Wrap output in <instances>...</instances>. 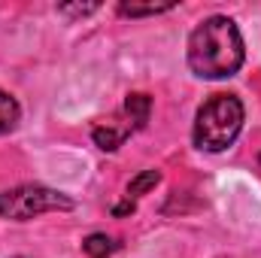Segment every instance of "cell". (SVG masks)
Segmentation results:
<instances>
[{
    "instance_id": "obj_7",
    "label": "cell",
    "mask_w": 261,
    "mask_h": 258,
    "mask_svg": "<svg viewBox=\"0 0 261 258\" xmlns=\"http://www.w3.org/2000/svg\"><path fill=\"white\" fill-rule=\"evenodd\" d=\"M82 249L91 258H110L116 252V243H113V237H107V234H88L85 243H82Z\"/></svg>"
},
{
    "instance_id": "obj_3",
    "label": "cell",
    "mask_w": 261,
    "mask_h": 258,
    "mask_svg": "<svg viewBox=\"0 0 261 258\" xmlns=\"http://www.w3.org/2000/svg\"><path fill=\"white\" fill-rule=\"evenodd\" d=\"M52 210H73V200L67 194L43 189V186H21V189L0 194V219L28 222L34 216L52 213Z\"/></svg>"
},
{
    "instance_id": "obj_10",
    "label": "cell",
    "mask_w": 261,
    "mask_h": 258,
    "mask_svg": "<svg viewBox=\"0 0 261 258\" xmlns=\"http://www.w3.org/2000/svg\"><path fill=\"white\" fill-rule=\"evenodd\" d=\"M94 9H97V3H88V6H61L64 15H88V12H94Z\"/></svg>"
},
{
    "instance_id": "obj_1",
    "label": "cell",
    "mask_w": 261,
    "mask_h": 258,
    "mask_svg": "<svg viewBox=\"0 0 261 258\" xmlns=\"http://www.w3.org/2000/svg\"><path fill=\"white\" fill-rule=\"evenodd\" d=\"M243 64V37L225 15L203 18L189 37V67L203 79L234 76Z\"/></svg>"
},
{
    "instance_id": "obj_9",
    "label": "cell",
    "mask_w": 261,
    "mask_h": 258,
    "mask_svg": "<svg viewBox=\"0 0 261 258\" xmlns=\"http://www.w3.org/2000/svg\"><path fill=\"white\" fill-rule=\"evenodd\" d=\"M167 9H173V3H149V6H134V3H122L119 6V12L122 15H158V12H167Z\"/></svg>"
},
{
    "instance_id": "obj_4",
    "label": "cell",
    "mask_w": 261,
    "mask_h": 258,
    "mask_svg": "<svg viewBox=\"0 0 261 258\" xmlns=\"http://www.w3.org/2000/svg\"><path fill=\"white\" fill-rule=\"evenodd\" d=\"M125 128H116L113 122H107V125H100V128H94V143L103 149V152H113V149H119L122 146V140H125Z\"/></svg>"
},
{
    "instance_id": "obj_8",
    "label": "cell",
    "mask_w": 261,
    "mask_h": 258,
    "mask_svg": "<svg viewBox=\"0 0 261 258\" xmlns=\"http://www.w3.org/2000/svg\"><path fill=\"white\" fill-rule=\"evenodd\" d=\"M158 183H161V173H158V170H143V173H140L137 179H130V186H128V197H130V194L137 197V194L149 192V189H155Z\"/></svg>"
},
{
    "instance_id": "obj_5",
    "label": "cell",
    "mask_w": 261,
    "mask_h": 258,
    "mask_svg": "<svg viewBox=\"0 0 261 258\" xmlns=\"http://www.w3.org/2000/svg\"><path fill=\"white\" fill-rule=\"evenodd\" d=\"M125 110H128L130 122H134L137 128H143V125L149 122L152 100H149V94H128V100H125Z\"/></svg>"
},
{
    "instance_id": "obj_11",
    "label": "cell",
    "mask_w": 261,
    "mask_h": 258,
    "mask_svg": "<svg viewBox=\"0 0 261 258\" xmlns=\"http://www.w3.org/2000/svg\"><path fill=\"white\" fill-rule=\"evenodd\" d=\"M122 213H134V203H122V207H116V216H122Z\"/></svg>"
},
{
    "instance_id": "obj_6",
    "label": "cell",
    "mask_w": 261,
    "mask_h": 258,
    "mask_svg": "<svg viewBox=\"0 0 261 258\" xmlns=\"http://www.w3.org/2000/svg\"><path fill=\"white\" fill-rule=\"evenodd\" d=\"M18 116H21V110H18L15 97L6 94V91H0V134L15 128L18 125Z\"/></svg>"
},
{
    "instance_id": "obj_2",
    "label": "cell",
    "mask_w": 261,
    "mask_h": 258,
    "mask_svg": "<svg viewBox=\"0 0 261 258\" xmlns=\"http://www.w3.org/2000/svg\"><path fill=\"white\" fill-rule=\"evenodd\" d=\"M243 128V104L234 94H213L195 116V146L203 152H225Z\"/></svg>"
}]
</instances>
